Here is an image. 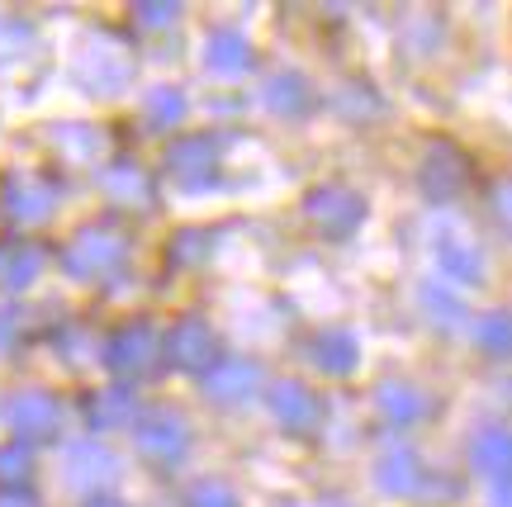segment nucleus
Segmentation results:
<instances>
[{
    "mask_svg": "<svg viewBox=\"0 0 512 507\" xmlns=\"http://www.w3.org/2000/svg\"><path fill=\"white\" fill-rule=\"evenodd\" d=\"M133 48H128L119 34H91L76 53V76L91 95H119L133 86Z\"/></svg>",
    "mask_w": 512,
    "mask_h": 507,
    "instance_id": "obj_1",
    "label": "nucleus"
},
{
    "mask_svg": "<svg viewBox=\"0 0 512 507\" xmlns=\"http://www.w3.org/2000/svg\"><path fill=\"white\" fill-rule=\"evenodd\" d=\"M124 256H128L124 233H114V228H81L62 247V271L72 275V280H100V275L119 271Z\"/></svg>",
    "mask_w": 512,
    "mask_h": 507,
    "instance_id": "obj_2",
    "label": "nucleus"
},
{
    "mask_svg": "<svg viewBox=\"0 0 512 507\" xmlns=\"http://www.w3.org/2000/svg\"><path fill=\"white\" fill-rule=\"evenodd\" d=\"M157 356H166V337H157V327L143 323V318H133L124 323L119 332H110V342H105V365H110L114 375H147Z\"/></svg>",
    "mask_w": 512,
    "mask_h": 507,
    "instance_id": "obj_3",
    "label": "nucleus"
},
{
    "mask_svg": "<svg viewBox=\"0 0 512 507\" xmlns=\"http://www.w3.org/2000/svg\"><path fill=\"white\" fill-rule=\"evenodd\" d=\"M304 214H309V223L318 233L337 242V237H351L361 228L366 200L356 190H347V185H318V190H309V200H304Z\"/></svg>",
    "mask_w": 512,
    "mask_h": 507,
    "instance_id": "obj_4",
    "label": "nucleus"
},
{
    "mask_svg": "<svg viewBox=\"0 0 512 507\" xmlns=\"http://www.w3.org/2000/svg\"><path fill=\"white\" fill-rule=\"evenodd\" d=\"M214 166H219V138H209V133H190L166 147V176L181 190L214 185Z\"/></svg>",
    "mask_w": 512,
    "mask_h": 507,
    "instance_id": "obj_5",
    "label": "nucleus"
},
{
    "mask_svg": "<svg viewBox=\"0 0 512 507\" xmlns=\"http://www.w3.org/2000/svg\"><path fill=\"white\" fill-rule=\"evenodd\" d=\"M138 451L157 465H176L190 451V422L176 408H152L147 417H138Z\"/></svg>",
    "mask_w": 512,
    "mask_h": 507,
    "instance_id": "obj_6",
    "label": "nucleus"
},
{
    "mask_svg": "<svg viewBox=\"0 0 512 507\" xmlns=\"http://www.w3.org/2000/svg\"><path fill=\"white\" fill-rule=\"evenodd\" d=\"M166 361L176 370H190V375H209L219 365V337L204 318H181V323L166 332Z\"/></svg>",
    "mask_w": 512,
    "mask_h": 507,
    "instance_id": "obj_7",
    "label": "nucleus"
},
{
    "mask_svg": "<svg viewBox=\"0 0 512 507\" xmlns=\"http://www.w3.org/2000/svg\"><path fill=\"white\" fill-rule=\"evenodd\" d=\"M465 181H470V162H465V152L437 138V143L427 147L422 171H418L422 195H427L432 204H446V200H456L460 190H465Z\"/></svg>",
    "mask_w": 512,
    "mask_h": 507,
    "instance_id": "obj_8",
    "label": "nucleus"
},
{
    "mask_svg": "<svg viewBox=\"0 0 512 507\" xmlns=\"http://www.w3.org/2000/svg\"><path fill=\"white\" fill-rule=\"evenodd\" d=\"M0 204H5V214L15 223H43L57 209V185L43 181L38 171H15L10 181L0 185Z\"/></svg>",
    "mask_w": 512,
    "mask_h": 507,
    "instance_id": "obj_9",
    "label": "nucleus"
},
{
    "mask_svg": "<svg viewBox=\"0 0 512 507\" xmlns=\"http://www.w3.org/2000/svg\"><path fill=\"white\" fill-rule=\"evenodd\" d=\"M5 422L19 441H38V436H53L62 427V403L48 389H24L5 403Z\"/></svg>",
    "mask_w": 512,
    "mask_h": 507,
    "instance_id": "obj_10",
    "label": "nucleus"
},
{
    "mask_svg": "<svg viewBox=\"0 0 512 507\" xmlns=\"http://www.w3.org/2000/svg\"><path fill=\"white\" fill-rule=\"evenodd\" d=\"M432 252H437V266L460 285H479L484 280V252H479L470 237L451 228V223H437L432 228Z\"/></svg>",
    "mask_w": 512,
    "mask_h": 507,
    "instance_id": "obj_11",
    "label": "nucleus"
},
{
    "mask_svg": "<svg viewBox=\"0 0 512 507\" xmlns=\"http://www.w3.org/2000/svg\"><path fill=\"white\" fill-rule=\"evenodd\" d=\"M62 470H67L72 489H100V484L119 479V455L100 441H72L62 455Z\"/></svg>",
    "mask_w": 512,
    "mask_h": 507,
    "instance_id": "obj_12",
    "label": "nucleus"
},
{
    "mask_svg": "<svg viewBox=\"0 0 512 507\" xmlns=\"http://www.w3.org/2000/svg\"><path fill=\"white\" fill-rule=\"evenodd\" d=\"M271 413L285 432H313L323 408H318V394H313L309 384L280 380V384H271Z\"/></svg>",
    "mask_w": 512,
    "mask_h": 507,
    "instance_id": "obj_13",
    "label": "nucleus"
},
{
    "mask_svg": "<svg viewBox=\"0 0 512 507\" xmlns=\"http://www.w3.org/2000/svg\"><path fill=\"white\" fill-rule=\"evenodd\" d=\"M261 389V370L242 356H223L209 375H204V394L214 403H247Z\"/></svg>",
    "mask_w": 512,
    "mask_h": 507,
    "instance_id": "obj_14",
    "label": "nucleus"
},
{
    "mask_svg": "<svg viewBox=\"0 0 512 507\" xmlns=\"http://www.w3.org/2000/svg\"><path fill=\"white\" fill-rule=\"evenodd\" d=\"M309 361L323 370V375H351L356 365H361V346L351 337L347 327H323V332H313L309 342Z\"/></svg>",
    "mask_w": 512,
    "mask_h": 507,
    "instance_id": "obj_15",
    "label": "nucleus"
},
{
    "mask_svg": "<svg viewBox=\"0 0 512 507\" xmlns=\"http://www.w3.org/2000/svg\"><path fill=\"white\" fill-rule=\"evenodd\" d=\"M375 484L394 498H408V493L422 489V460L408 446H384L380 460H375Z\"/></svg>",
    "mask_w": 512,
    "mask_h": 507,
    "instance_id": "obj_16",
    "label": "nucleus"
},
{
    "mask_svg": "<svg viewBox=\"0 0 512 507\" xmlns=\"http://www.w3.org/2000/svg\"><path fill=\"white\" fill-rule=\"evenodd\" d=\"M204 67L223 81H233L252 67V43L238 34V29H214V34L204 38Z\"/></svg>",
    "mask_w": 512,
    "mask_h": 507,
    "instance_id": "obj_17",
    "label": "nucleus"
},
{
    "mask_svg": "<svg viewBox=\"0 0 512 507\" xmlns=\"http://www.w3.org/2000/svg\"><path fill=\"white\" fill-rule=\"evenodd\" d=\"M48 256L38 242H0V285L5 290H29L34 280H43Z\"/></svg>",
    "mask_w": 512,
    "mask_h": 507,
    "instance_id": "obj_18",
    "label": "nucleus"
},
{
    "mask_svg": "<svg viewBox=\"0 0 512 507\" xmlns=\"http://www.w3.org/2000/svg\"><path fill=\"white\" fill-rule=\"evenodd\" d=\"M470 460H475V470L489 474L494 484H508L512 479V432H503V427L479 432L475 446H470Z\"/></svg>",
    "mask_w": 512,
    "mask_h": 507,
    "instance_id": "obj_19",
    "label": "nucleus"
},
{
    "mask_svg": "<svg viewBox=\"0 0 512 507\" xmlns=\"http://www.w3.org/2000/svg\"><path fill=\"white\" fill-rule=\"evenodd\" d=\"M86 417H91L95 432H114V427H128V422L138 417V399H133V389L114 384V389H100V394H91V403H86Z\"/></svg>",
    "mask_w": 512,
    "mask_h": 507,
    "instance_id": "obj_20",
    "label": "nucleus"
},
{
    "mask_svg": "<svg viewBox=\"0 0 512 507\" xmlns=\"http://www.w3.org/2000/svg\"><path fill=\"white\" fill-rule=\"evenodd\" d=\"M375 408H380L384 422H394V427H408V422H418L422 413H427V394L422 389H413V384L403 380H389L375 389Z\"/></svg>",
    "mask_w": 512,
    "mask_h": 507,
    "instance_id": "obj_21",
    "label": "nucleus"
},
{
    "mask_svg": "<svg viewBox=\"0 0 512 507\" xmlns=\"http://www.w3.org/2000/svg\"><path fill=\"white\" fill-rule=\"evenodd\" d=\"M313 100L309 81L299 72H275L271 81H266V91H261V105L271 109V114H280V119H294V114H304Z\"/></svg>",
    "mask_w": 512,
    "mask_h": 507,
    "instance_id": "obj_22",
    "label": "nucleus"
},
{
    "mask_svg": "<svg viewBox=\"0 0 512 507\" xmlns=\"http://www.w3.org/2000/svg\"><path fill=\"white\" fill-rule=\"evenodd\" d=\"M100 185H105V195L119 204H147V195H152V181H147L143 166H133L124 157V162H110L105 166V176H100Z\"/></svg>",
    "mask_w": 512,
    "mask_h": 507,
    "instance_id": "obj_23",
    "label": "nucleus"
},
{
    "mask_svg": "<svg viewBox=\"0 0 512 507\" xmlns=\"http://www.w3.org/2000/svg\"><path fill=\"white\" fill-rule=\"evenodd\" d=\"M53 143L67 162H100V152H105V138H100V128H91V124H57Z\"/></svg>",
    "mask_w": 512,
    "mask_h": 507,
    "instance_id": "obj_24",
    "label": "nucleus"
},
{
    "mask_svg": "<svg viewBox=\"0 0 512 507\" xmlns=\"http://www.w3.org/2000/svg\"><path fill=\"white\" fill-rule=\"evenodd\" d=\"M418 304L422 313L432 318L437 327H460V318H465V304H460V294L456 290H446L441 280H427L418 290Z\"/></svg>",
    "mask_w": 512,
    "mask_h": 507,
    "instance_id": "obj_25",
    "label": "nucleus"
},
{
    "mask_svg": "<svg viewBox=\"0 0 512 507\" xmlns=\"http://www.w3.org/2000/svg\"><path fill=\"white\" fill-rule=\"evenodd\" d=\"M475 342H479V351H489V356H512V313L508 308H494V313L479 318Z\"/></svg>",
    "mask_w": 512,
    "mask_h": 507,
    "instance_id": "obj_26",
    "label": "nucleus"
},
{
    "mask_svg": "<svg viewBox=\"0 0 512 507\" xmlns=\"http://www.w3.org/2000/svg\"><path fill=\"white\" fill-rule=\"evenodd\" d=\"M143 114L152 128H176L185 119V95L176 86H157V91H147Z\"/></svg>",
    "mask_w": 512,
    "mask_h": 507,
    "instance_id": "obj_27",
    "label": "nucleus"
},
{
    "mask_svg": "<svg viewBox=\"0 0 512 507\" xmlns=\"http://www.w3.org/2000/svg\"><path fill=\"white\" fill-rule=\"evenodd\" d=\"M29 479H34V455L24 441H10V446H0V489H29Z\"/></svg>",
    "mask_w": 512,
    "mask_h": 507,
    "instance_id": "obj_28",
    "label": "nucleus"
},
{
    "mask_svg": "<svg viewBox=\"0 0 512 507\" xmlns=\"http://www.w3.org/2000/svg\"><path fill=\"white\" fill-rule=\"evenodd\" d=\"M34 48V29L19 15H0V62H19Z\"/></svg>",
    "mask_w": 512,
    "mask_h": 507,
    "instance_id": "obj_29",
    "label": "nucleus"
},
{
    "mask_svg": "<svg viewBox=\"0 0 512 507\" xmlns=\"http://www.w3.org/2000/svg\"><path fill=\"white\" fill-rule=\"evenodd\" d=\"M133 19H138L143 29H171V24L181 19V5H176V0H138V5H133Z\"/></svg>",
    "mask_w": 512,
    "mask_h": 507,
    "instance_id": "obj_30",
    "label": "nucleus"
},
{
    "mask_svg": "<svg viewBox=\"0 0 512 507\" xmlns=\"http://www.w3.org/2000/svg\"><path fill=\"white\" fill-rule=\"evenodd\" d=\"M337 109H342L347 119H375V114H380V100L370 95V86H342V91H337Z\"/></svg>",
    "mask_w": 512,
    "mask_h": 507,
    "instance_id": "obj_31",
    "label": "nucleus"
},
{
    "mask_svg": "<svg viewBox=\"0 0 512 507\" xmlns=\"http://www.w3.org/2000/svg\"><path fill=\"white\" fill-rule=\"evenodd\" d=\"M185 503L190 507H238V493L228 489V484H219V479H200L195 489L185 493Z\"/></svg>",
    "mask_w": 512,
    "mask_h": 507,
    "instance_id": "obj_32",
    "label": "nucleus"
},
{
    "mask_svg": "<svg viewBox=\"0 0 512 507\" xmlns=\"http://www.w3.org/2000/svg\"><path fill=\"white\" fill-rule=\"evenodd\" d=\"M204 252H209V233H200V228H181L171 242V261H181V266L204 261Z\"/></svg>",
    "mask_w": 512,
    "mask_h": 507,
    "instance_id": "obj_33",
    "label": "nucleus"
},
{
    "mask_svg": "<svg viewBox=\"0 0 512 507\" xmlns=\"http://www.w3.org/2000/svg\"><path fill=\"white\" fill-rule=\"evenodd\" d=\"M494 214H498V223L512 233V181H498L494 185Z\"/></svg>",
    "mask_w": 512,
    "mask_h": 507,
    "instance_id": "obj_34",
    "label": "nucleus"
},
{
    "mask_svg": "<svg viewBox=\"0 0 512 507\" xmlns=\"http://www.w3.org/2000/svg\"><path fill=\"white\" fill-rule=\"evenodd\" d=\"M0 507H38V498L29 489H0Z\"/></svg>",
    "mask_w": 512,
    "mask_h": 507,
    "instance_id": "obj_35",
    "label": "nucleus"
},
{
    "mask_svg": "<svg viewBox=\"0 0 512 507\" xmlns=\"http://www.w3.org/2000/svg\"><path fill=\"white\" fill-rule=\"evenodd\" d=\"M19 342V313H0V346Z\"/></svg>",
    "mask_w": 512,
    "mask_h": 507,
    "instance_id": "obj_36",
    "label": "nucleus"
},
{
    "mask_svg": "<svg viewBox=\"0 0 512 507\" xmlns=\"http://www.w3.org/2000/svg\"><path fill=\"white\" fill-rule=\"evenodd\" d=\"M489 507H512V479H508V484H494V493H489Z\"/></svg>",
    "mask_w": 512,
    "mask_h": 507,
    "instance_id": "obj_37",
    "label": "nucleus"
},
{
    "mask_svg": "<svg viewBox=\"0 0 512 507\" xmlns=\"http://www.w3.org/2000/svg\"><path fill=\"white\" fill-rule=\"evenodd\" d=\"M86 507H124L119 498H95V503H86Z\"/></svg>",
    "mask_w": 512,
    "mask_h": 507,
    "instance_id": "obj_38",
    "label": "nucleus"
},
{
    "mask_svg": "<svg viewBox=\"0 0 512 507\" xmlns=\"http://www.w3.org/2000/svg\"><path fill=\"white\" fill-rule=\"evenodd\" d=\"M328 507H342V503H328Z\"/></svg>",
    "mask_w": 512,
    "mask_h": 507,
    "instance_id": "obj_39",
    "label": "nucleus"
},
{
    "mask_svg": "<svg viewBox=\"0 0 512 507\" xmlns=\"http://www.w3.org/2000/svg\"><path fill=\"white\" fill-rule=\"evenodd\" d=\"M0 214H5V204H0Z\"/></svg>",
    "mask_w": 512,
    "mask_h": 507,
    "instance_id": "obj_40",
    "label": "nucleus"
}]
</instances>
